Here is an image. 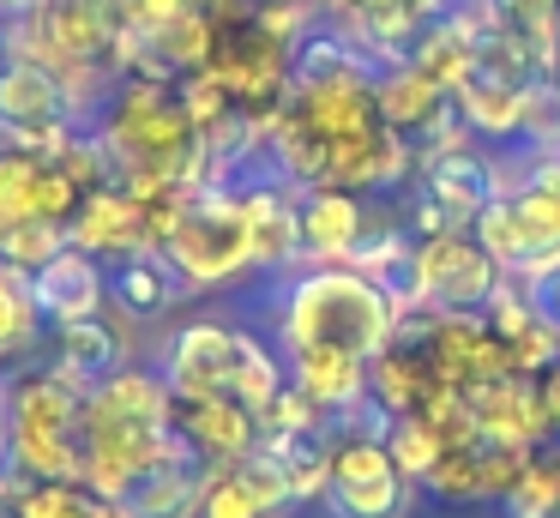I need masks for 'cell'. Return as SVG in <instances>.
<instances>
[{
  "mask_svg": "<svg viewBox=\"0 0 560 518\" xmlns=\"http://www.w3.org/2000/svg\"><path fill=\"white\" fill-rule=\"evenodd\" d=\"M470 235L488 248V260L506 277H530L542 265L560 260V187L524 175L518 187H506L482 217L470 223Z\"/></svg>",
  "mask_w": 560,
  "mask_h": 518,
  "instance_id": "obj_6",
  "label": "cell"
},
{
  "mask_svg": "<svg viewBox=\"0 0 560 518\" xmlns=\"http://www.w3.org/2000/svg\"><path fill=\"white\" fill-rule=\"evenodd\" d=\"M67 241L85 253H97L103 265L121 260V253H139L151 248V223H145V205L133 199V193H121L109 181V187L85 193V205L73 211V223H67Z\"/></svg>",
  "mask_w": 560,
  "mask_h": 518,
  "instance_id": "obj_16",
  "label": "cell"
},
{
  "mask_svg": "<svg viewBox=\"0 0 560 518\" xmlns=\"http://www.w3.org/2000/svg\"><path fill=\"white\" fill-rule=\"evenodd\" d=\"M398 301L386 296V284L355 265H307L283 289L278 337L283 356L290 349H343V356L374 361L398 332Z\"/></svg>",
  "mask_w": 560,
  "mask_h": 518,
  "instance_id": "obj_1",
  "label": "cell"
},
{
  "mask_svg": "<svg viewBox=\"0 0 560 518\" xmlns=\"http://www.w3.org/2000/svg\"><path fill=\"white\" fill-rule=\"evenodd\" d=\"M290 385V368H283L278 356H271L266 344H259L254 332H242V349H235V373H230V398L235 404H247L259 416V410H271V398Z\"/></svg>",
  "mask_w": 560,
  "mask_h": 518,
  "instance_id": "obj_21",
  "label": "cell"
},
{
  "mask_svg": "<svg viewBox=\"0 0 560 518\" xmlns=\"http://www.w3.org/2000/svg\"><path fill=\"white\" fill-rule=\"evenodd\" d=\"M536 398H542L548 422L560 428V361H555V368H542V373H536Z\"/></svg>",
  "mask_w": 560,
  "mask_h": 518,
  "instance_id": "obj_25",
  "label": "cell"
},
{
  "mask_svg": "<svg viewBox=\"0 0 560 518\" xmlns=\"http://www.w3.org/2000/svg\"><path fill=\"white\" fill-rule=\"evenodd\" d=\"M555 96H560V79H555Z\"/></svg>",
  "mask_w": 560,
  "mask_h": 518,
  "instance_id": "obj_28",
  "label": "cell"
},
{
  "mask_svg": "<svg viewBox=\"0 0 560 518\" xmlns=\"http://www.w3.org/2000/svg\"><path fill=\"white\" fill-rule=\"evenodd\" d=\"M295 229H302V260L350 265L355 248L374 235L368 193H355V187H302L295 193Z\"/></svg>",
  "mask_w": 560,
  "mask_h": 518,
  "instance_id": "obj_11",
  "label": "cell"
},
{
  "mask_svg": "<svg viewBox=\"0 0 560 518\" xmlns=\"http://www.w3.org/2000/svg\"><path fill=\"white\" fill-rule=\"evenodd\" d=\"M175 434L194 446L199 464L223 470L259 446V416L235 398H175Z\"/></svg>",
  "mask_w": 560,
  "mask_h": 518,
  "instance_id": "obj_12",
  "label": "cell"
},
{
  "mask_svg": "<svg viewBox=\"0 0 560 518\" xmlns=\"http://www.w3.org/2000/svg\"><path fill=\"white\" fill-rule=\"evenodd\" d=\"M206 476H211V464H199L194 446H182V452H170L158 470H145L115 513L121 518H199Z\"/></svg>",
  "mask_w": 560,
  "mask_h": 518,
  "instance_id": "obj_17",
  "label": "cell"
},
{
  "mask_svg": "<svg viewBox=\"0 0 560 518\" xmlns=\"http://www.w3.org/2000/svg\"><path fill=\"white\" fill-rule=\"evenodd\" d=\"M555 31H560V0H555Z\"/></svg>",
  "mask_w": 560,
  "mask_h": 518,
  "instance_id": "obj_27",
  "label": "cell"
},
{
  "mask_svg": "<svg viewBox=\"0 0 560 518\" xmlns=\"http://www.w3.org/2000/svg\"><path fill=\"white\" fill-rule=\"evenodd\" d=\"M410 260H416V308H434V313H470L500 284V265L488 260V248L470 229L416 241Z\"/></svg>",
  "mask_w": 560,
  "mask_h": 518,
  "instance_id": "obj_7",
  "label": "cell"
},
{
  "mask_svg": "<svg viewBox=\"0 0 560 518\" xmlns=\"http://www.w3.org/2000/svg\"><path fill=\"white\" fill-rule=\"evenodd\" d=\"M109 272V313H121L127 325H151L163 320L170 308H182L187 284L158 248H139V253H121V260L103 265Z\"/></svg>",
  "mask_w": 560,
  "mask_h": 518,
  "instance_id": "obj_15",
  "label": "cell"
},
{
  "mask_svg": "<svg viewBox=\"0 0 560 518\" xmlns=\"http://www.w3.org/2000/svg\"><path fill=\"white\" fill-rule=\"evenodd\" d=\"M500 193H506V175L482 151H470L464 139L440 145V151H422V163H416V199L440 205V217L452 229H470Z\"/></svg>",
  "mask_w": 560,
  "mask_h": 518,
  "instance_id": "obj_9",
  "label": "cell"
},
{
  "mask_svg": "<svg viewBox=\"0 0 560 518\" xmlns=\"http://www.w3.org/2000/svg\"><path fill=\"white\" fill-rule=\"evenodd\" d=\"M43 344H49V320L31 296V272L0 260V373L43 361Z\"/></svg>",
  "mask_w": 560,
  "mask_h": 518,
  "instance_id": "obj_19",
  "label": "cell"
},
{
  "mask_svg": "<svg viewBox=\"0 0 560 518\" xmlns=\"http://www.w3.org/2000/svg\"><path fill=\"white\" fill-rule=\"evenodd\" d=\"M175 96H182V108L194 115L199 133L223 127V120L235 115V96L223 91V79H218L211 67H199V72H187V79H175Z\"/></svg>",
  "mask_w": 560,
  "mask_h": 518,
  "instance_id": "obj_22",
  "label": "cell"
},
{
  "mask_svg": "<svg viewBox=\"0 0 560 518\" xmlns=\"http://www.w3.org/2000/svg\"><path fill=\"white\" fill-rule=\"evenodd\" d=\"M31 296H37V308H43V320H49V325L91 320V313L109 308V272H103L97 253H85V248L67 241L43 272H31Z\"/></svg>",
  "mask_w": 560,
  "mask_h": 518,
  "instance_id": "obj_13",
  "label": "cell"
},
{
  "mask_svg": "<svg viewBox=\"0 0 560 518\" xmlns=\"http://www.w3.org/2000/svg\"><path fill=\"white\" fill-rule=\"evenodd\" d=\"M79 205H85V193L55 157L25 151V145H0V241L25 223L67 229Z\"/></svg>",
  "mask_w": 560,
  "mask_h": 518,
  "instance_id": "obj_8",
  "label": "cell"
},
{
  "mask_svg": "<svg viewBox=\"0 0 560 518\" xmlns=\"http://www.w3.org/2000/svg\"><path fill=\"white\" fill-rule=\"evenodd\" d=\"M79 127H91L79 96L31 55L0 48V145H25V151L55 157Z\"/></svg>",
  "mask_w": 560,
  "mask_h": 518,
  "instance_id": "obj_5",
  "label": "cell"
},
{
  "mask_svg": "<svg viewBox=\"0 0 560 518\" xmlns=\"http://www.w3.org/2000/svg\"><path fill=\"white\" fill-rule=\"evenodd\" d=\"M121 313H91V320H67V325H49V368L67 373L79 392H91L97 380H109L115 368H127V332H121Z\"/></svg>",
  "mask_w": 560,
  "mask_h": 518,
  "instance_id": "obj_14",
  "label": "cell"
},
{
  "mask_svg": "<svg viewBox=\"0 0 560 518\" xmlns=\"http://www.w3.org/2000/svg\"><path fill=\"white\" fill-rule=\"evenodd\" d=\"M524 296H530V308H536V313H542V320L560 332V260L524 277Z\"/></svg>",
  "mask_w": 560,
  "mask_h": 518,
  "instance_id": "obj_24",
  "label": "cell"
},
{
  "mask_svg": "<svg viewBox=\"0 0 560 518\" xmlns=\"http://www.w3.org/2000/svg\"><path fill=\"white\" fill-rule=\"evenodd\" d=\"M290 385L319 416H343V410L368 404V361L343 356V349H290Z\"/></svg>",
  "mask_w": 560,
  "mask_h": 518,
  "instance_id": "obj_18",
  "label": "cell"
},
{
  "mask_svg": "<svg viewBox=\"0 0 560 518\" xmlns=\"http://www.w3.org/2000/svg\"><path fill=\"white\" fill-rule=\"evenodd\" d=\"M392 416L368 398V404L326 416V506L331 518H404L416 500V482L392 464L386 452Z\"/></svg>",
  "mask_w": 560,
  "mask_h": 518,
  "instance_id": "obj_3",
  "label": "cell"
},
{
  "mask_svg": "<svg viewBox=\"0 0 560 518\" xmlns=\"http://www.w3.org/2000/svg\"><path fill=\"white\" fill-rule=\"evenodd\" d=\"M199 518H266V506L247 494V482L235 476L230 464L206 476V494H199Z\"/></svg>",
  "mask_w": 560,
  "mask_h": 518,
  "instance_id": "obj_23",
  "label": "cell"
},
{
  "mask_svg": "<svg viewBox=\"0 0 560 518\" xmlns=\"http://www.w3.org/2000/svg\"><path fill=\"white\" fill-rule=\"evenodd\" d=\"M0 380H7V373H0Z\"/></svg>",
  "mask_w": 560,
  "mask_h": 518,
  "instance_id": "obj_29",
  "label": "cell"
},
{
  "mask_svg": "<svg viewBox=\"0 0 560 518\" xmlns=\"http://www.w3.org/2000/svg\"><path fill=\"white\" fill-rule=\"evenodd\" d=\"M163 260L182 272L187 289H218L254 265V223H247V205L230 187H199L187 193L182 217H175L170 241H163Z\"/></svg>",
  "mask_w": 560,
  "mask_h": 518,
  "instance_id": "obj_4",
  "label": "cell"
},
{
  "mask_svg": "<svg viewBox=\"0 0 560 518\" xmlns=\"http://www.w3.org/2000/svg\"><path fill=\"white\" fill-rule=\"evenodd\" d=\"M7 470L25 482H79V410L91 392H79L67 373H55L49 361L7 373Z\"/></svg>",
  "mask_w": 560,
  "mask_h": 518,
  "instance_id": "obj_2",
  "label": "cell"
},
{
  "mask_svg": "<svg viewBox=\"0 0 560 518\" xmlns=\"http://www.w3.org/2000/svg\"><path fill=\"white\" fill-rule=\"evenodd\" d=\"M7 12H13V0H0V31H7Z\"/></svg>",
  "mask_w": 560,
  "mask_h": 518,
  "instance_id": "obj_26",
  "label": "cell"
},
{
  "mask_svg": "<svg viewBox=\"0 0 560 518\" xmlns=\"http://www.w3.org/2000/svg\"><path fill=\"white\" fill-rule=\"evenodd\" d=\"M235 349H242V325L223 320H187L163 344V380L175 398H230Z\"/></svg>",
  "mask_w": 560,
  "mask_h": 518,
  "instance_id": "obj_10",
  "label": "cell"
},
{
  "mask_svg": "<svg viewBox=\"0 0 560 518\" xmlns=\"http://www.w3.org/2000/svg\"><path fill=\"white\" fill-rule=\"evenodd\" d=\"M386 452H392V464H398L410 482H428V476H434V464L446 458V428H440L434 416H422V410H410V416H392Z\"/></svg>",
  "mask_w": 560,
  "mask_h": 518,
  "instance_id": "obj_20",
  "label": "cell"
}]
</instances>
